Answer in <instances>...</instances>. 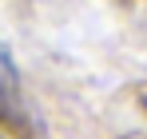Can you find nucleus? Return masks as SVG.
Listing matches in <instances>:
<instances>
[{
	"mask_svg": "<svg viewBox=\"0 0 147 139\" xmlns=\"http://www.w3.org/2000/svg\"><path fill=\"white\" fill-rule=\"evenodd\" d=\"M16 95H20V76H16V64H12V56H8L4 40H0V119L12 115Z\"/></svg>",
	"mask_w": 147,
	"mask_h": 139,
	"instance_id": "1",
	"label": "nucleus"
}]
</instances>
